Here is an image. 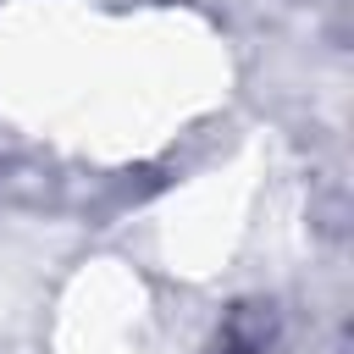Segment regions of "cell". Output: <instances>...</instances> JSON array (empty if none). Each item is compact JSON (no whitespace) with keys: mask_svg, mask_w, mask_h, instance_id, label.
<instances>
[{"mask_svg":"<svg viewBox=\"0 0 354 354\" xmlns=\"http://www.w3.org/2000/svg\"><path fill=\"white\" fill-rule=\"evenodd\" d=\"M88 332H94L100 343H122V337H127V310H116V315L88 310ZM100 343H94V348H100Z\"/></svg>","mask_w":354,"mask_h":354,"instance_id":"cell-1","label":"cell"}]
</instances>
